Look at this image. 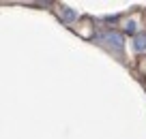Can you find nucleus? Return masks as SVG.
Returning <instances> with one entry per match:
<instances>
[{"label":"nucleus","instance_id":"obj_4","mask_svg":"<svg viewBox=\"0 0 146 139\" xmlns=\"http://www.w3.org/2000/svg\"><path fill=\"white\" fill-rule=\"evenodd\" d=\"M135 30H137V24L133 22V19H131V22H127V24H125V32H131V34H133Z\"/></svg>","mask_w":146,"mask_h":139},{"label":"nucleus","instance_id":"obj_2","mask_svg":"<svg viewBox=\"0 0 146 139\" xmlns=\"http://www.w3.org/2000/svg\"><path fill=\"white\" fill-rule=\"evenodd\" d=\"M133 49L140 51V54L146 51V34H137L135 39H133Z\"/></svg>","mask_w":146,"mask_h":139},{"label":"nucleus","instance_id":"obj_3","mask_svg":"<svg viewBox=\"0 0 146 139\" xmlns=\"http://www.w3.org/2000/svg\"><path fill=\"white\" fill-rule=\"evenodd\" d=\"M62 15H64V19H67V22H73V19L78 17V13H75L73 9H64V11H62Z\"/></svg>","mask_w":146,"mask_h":139},{"label":"nucleus","instance_id":"obj_1","mask_svg":"<svg viewBox=\"0 0 146 139\" xmlns=\"http://www.w3.org/2000/svg\"><path fill=\"white\" fill-rule=\"evenodd\" d=\"M95 41H99V43L112 47L114 51H123V47H125L123 34H118V32H97V34H95Z\"/></svg>","mask_w":146,"mask_h":139}]
</instances>
